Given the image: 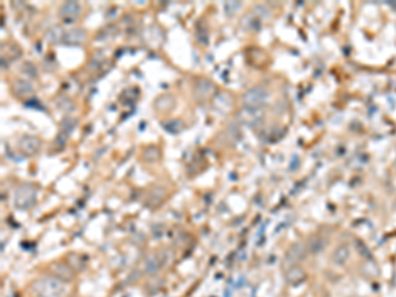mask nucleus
Returning a JSON list of instances; mask_svg holds the SVG:
<instances>
[{"label":"nucleus","instance_id":"nucleus-8","mask_svg":"<svg viewBox=\"0 0 396 297\" xmlns=\"http://www.w3.org/2000/svg\"><path fill=\"white\" fill-rule=\"evenodd\" d=\"M59 13H61V16L66 17V19H74V17L80 16L81 5L77 1H66L61 5Z\"/></svg>","mask_w":396,"mask_h":297},{"label":"nucleus","instance_id":"nucleus-14","mask_svg":"<svg viewBox=\"0 0 396 297\" xmlns=\"http://www.w3.org/2000/svg\"><path fill=\"white\" fill-rule=\"evenodd\" d=\"M159 156H160V153H159V149L156 147H149L143 153V157L145 162H156Z\"/></svg>","mask_w":396,"mask_h":297},{"label":"nucleus","instance_id":"nucleus-12","mask_svg":"<svg viewBox=\"0 0 396 297\" xmlns=\"http://www.w3.org/2000/svg\"><path fill=\"white\" fill-rule=\"evenodd\" d=\"M13 91H15L17 95L26 97V95H29V94L33 93V87H32V85H30L28 81L17 80V81L13 83Z\"/></svg>","mask_w":396,"mask_h":297},{"label":"nucleus","instance_id":"nucleus-15","mask_svg":"<svg viewBox=\"0 0 396 297\" xmlns=\"http://www.w3.org/2000/svg\"><path fill=\"white\" fill-rule=\"evenodd\" d=\"M303 277H304V272H303V270H300V268H292L291 271L288 272V281L292 283V284L299 283Z\"/></svg>","mask_w":396,"mask_h":297},{"label":"nucleus","instance_id":"nucleus-7","mask_svg":"<svg viewBox=\"0 0 396 297\" xmlns=\"http://www.w3.org/2000/svg\"><path fill=\"white\" fill-rule=\"evenodd\" d=\"M261 118H263V114H261L259 108H255V107H245L243 110L240 111V119L246 124L257 123Z\"/></svg>","mask_w":396,"mask_h":297},{"label":"nucleus","instance_id":"nucleus-3","mask_svg":"<svg viewBox=\"0 0 396 297\" xmlns=\"http://www.w3.org/2000/svg\"><path fill=\"white\" fill-rule=\"evenodd\" d=\"M268 97H270V94H268V91H267L266 89H263L260 86H256V87L250 89L249 91L245 94V97H243V103H245L246 107H255V108H259V107L263 106V105L268 101Z\"/></svg>","mask_w":396,"mask_h":297},{"label":"nucleus","instance_id":"nucleus-2","mask_svg":"<svg viewBox=\"0 0 396 297\" xmlns=\"http://www.w3.org/2000/svg\"><path fill=\"white\" fill-rule=\"evenodd\" d=\"M34 289L42 296H52L61 292L63 284L58 277H42L34 283Z\"/></svg>","mask_w":396,"mask_h":297},{"label":"nucleus","instance_id":"nucleus-5","mask_svg":"<svg viewBox=\"0 0 396 297\" xmlns=\"http://www.w3.org/2000/svg\"><path fill=\"white\" fill-rule=\"evenodd\" d=\"M86 40V32L81 28H74L63 34V43L69 45H78L85 43Z\"/></svg>","mask_w":396,"mask_h":297},{"label":"nucleus","instance_id":"nucleus-4","mask_svg":"<svg viewBox=\"0 0 396 297\" xmlns=\"http://www.w3.org/2000/svg\"><path fill=\"white\" fill-rule=\"evenodd\" d=\"M19 148L27 156H33L41 148V141L36 136L27 135L19 141Z\"/></svg>","mask_w":396,"mask_h":297},{"label":"nucleus","instance_id":"nucleus-10","mask_svg":"<svg viewBox=\"0 0 396 297\" xmlns=\"http://www.w3.org/2000/svg\"><path fill=\"white\" fill-rule=\"evenodd\" d=\"M350 255H351V252H350L349 247L345 246V244H341V246L337 247L336 251H334L333 262L336 264H338V266H343L350 259Z\"/></svg>","mask_w":396,"mask_h":297},{"label":"nucleus","instance_id":"nucleus-11","mask_svg":"<svg viewBox=\"0 0 396 297\" xmlns=\"http://www.w3.org/2000/svg\"><path fill=\"white\" fill-rule=\"evenodd\" d=\"M52 270L55 272V275L58 277L59 280L61 279H65V280H70L73 279V270L69 266H65L62 263H57L52 266Z\"/></svg>","mask_w":396,"mask_h":297},{"label":"nucleus","instance_id":"nucleus-9","mask_svg":"<svg viewBox=\"0 0 396 297\" xmlns=\"http://www.w3.org/2000/svg\"><path fill=\"white\" fill-rule=\"evenodd\" d=\"M304 254H305V251H304L303 244L296 243V244H293V246L288 250L287 255H285V262L291 264L297 263L299 260L303 259Z\"/></svg>","mask_w":396,"mask_h":297},{"label":"nucleus","instance_id":"nucleus-13","mask_svg":"<svg viewBox=\"0 0 396 297\" xmlns=\"http://www.w3.org/2000/svg\"><path fill=\"white\" fill-rule=\"evenodd\" d=\"M202 90V93L199 94V97L201 98H205V97H209L211 93H213V90H214V85L211 83L210 81H206V80H201V81L198 82L197 83V87H196V91L197 93H199Z\"/></svg>","mask_w":396,"mask_h":297},{"label":"nucleus","instance_id":"nucleus-6","mask_svg":"<svg viewBox=\"0 0 396 297\" xmlns=\"http://www.w3.org/2000/svg\"><path fill=\"white\" fill-rule=\"evenodd\" d=\"M161 266L163 264H161L160 259H159V255L151 254L148 255L145 260H144L143 270L147 275H156L157 272L160 271Z\"/></svg>","mask_w":396,"mask_h":297},{"label":"nucleus","instance_id":"nucleus-1","mask_svg":"<svg viewBox=\"0 0 396 297\" xmlns=\"http://www.w3.org/2000/svg\"><path fill=\"white\" fill-rule=\"evenodd\" d=\"M37 190L30 184H23L15 191V206L19 209H29L36 201Z\"/></svg>","mask_w":396,"mask_h":297}]
</instances>
